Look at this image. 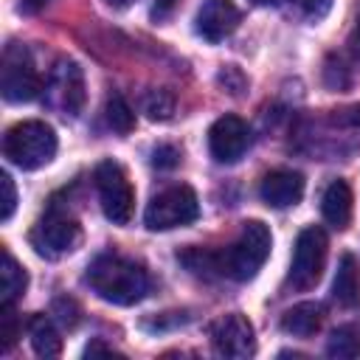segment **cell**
Instances as JSON below:
<instances>
[{
    "label": "cell",
    "mask_w": 360,
    "mask_h": 360,
    "mask_svg": "<svg viewBox=\"0 0 360 360\" xmlns=\"http://www.w3.org/2000/svg\"><path fill=\"white\" fill-rule=\"evenodd\" d=\"M326 233L318 225H309L298 233L295 250H292V264H290V284L295 290H309L321 281L323 264H326Z\"/></svg>",
    "instance_id": "obj_6"
},
{
    "label": "cell",
    "mask_w": 360,
    "mask_h": 360,
    "mask_svg": "<svg viewBox=\"0 0 360 360\" xmlns=\"http://www.w3.org/2000/svg\"><path fill=\"white\" fill-rule=\"evenodd\" d=\"M28 335H31V346L39 357H59L62 338H59V332L48 315H34L28 321Z\"/></svg>",
    "instance_id": "obj_17"
},
{
    "label": "cell",
    "mask_w": 360,
    "mask_h": 360,
    "mask_svg": "<svg viewBox=\"0 0 360 360\" xmlns=\"http://www.w3.org/2000/svg\"><path fill=\"white\" fill-rule=\"evenodd\" d=\"M93 180H96V191H98L104 217L112 225H127L132 219L135 191H132V183H129L124 166L115 160H101L93 172Z\"/></svg>",
    "instance_id": "obj_4"
},
{
    "label": "cell",
    "mask_w": 360,
    "mask_h": 360,
    "mask_svg": "<svg viewBox=\"0 0 360 360\" xmlns=\"http://www.w3.org/2000/svg\"><path fill=\"white\" fill-rule=\"evenodd\" d=\"M304 6H307V14L309 17H321L329 8V0H304Z\"/></svg>",
    "instance_id": "obj_28"
},
{
    "label": "cell",
    "mask_w": 360,
    "mask_h": 360,
    "mask_svg": "<svg viewBox=\"0 0 360 360\" xmlns=\"http://www.w3.org/2000/svg\"><path fill=\"white\" fill-rule=\"evenodd\" d=\"M177 3H180V0H155V3H152V17H155V20H166V17L177 8Z\"/></svg>",
    "instance_id": "obj_26"
},
{
    "label": "cell",
    "mask_w": 360,
    "mask_h": 360,
    "mask_svg": "<svg viewBox=\"0 0 360 360\" xmlns=\"http://www.w3.org/2000/svg\"><path fill=\"white\" fill-rule=\"evenodd\" d=\"M259 194L270 208H290L304 197V177L290 169H276L264 174Z\"/></svg>",
    "instance_id": "obj_13"
},
{
    "label": "cell",
    "mask_w": 360,
    "mask_h": 360,
    "mask_svg": "<svg viewBox=\"0 0 360 360\" xmlns=\"http://www.w3.org/2000/svg\"><path fill=\"white\" fill-rule=\"evenodd\" d=\"M352 188L346 180H332L321 197V214L329 225L335 228H346L352 219Z\"/></svg>",
    "instance_id": "obj_15"
},
{
    "label": "cell",
    "mask_w": 360,
    "mask_h": 360,
    "mask_svg": "<svg viewBox=\"0 0 360 360\" xmlns=\"http://www.w3.org/2000/svg\"><path fill=\"white\" fill-rule=\"evenodd\" d=\"M96 354H115L110 346H104L101 340H93L87 349H84V357H96Z\"/></svg>",
    "instance_id": "obj_29"
},
{
    "label": "cell",
    "mask_w": 360,
    "mask_h": 360,
    "mask_svg": "<svg viewBox=\"0 0 360 360\" xmlns=\"http://www.w3.org/2000/svg\"><path fill=\"white\" fill-rule=\"evenodd\" d=\"M84 281L90 284V290L101 301L118 304V307H132V304H138L149 292V276H146V270L138 262L124 259L118 253L96 256L87 264Z\"/></svg>",
    "instance_id": "obj_1"
},
{
    "label": "cell",
    "mask_w": 360,
    "mask_h": 360,
    "mask_svg": "<svg viewBox=\"0 0 360 360\" xmlns=\"http://www.w3.org/2000/svg\"><path fill=\"white\" fill-rule=\"evenodd\" d=\"M104 121H107V127H110L112 132L127 135V132H132V127H135V112H132V107L124 101V96L112 93V96L107 98V104H104Z\"/></svg>",
    "instance_id": "obj_20"
},
{
    "label": "cell",
    "mask_w": 360,
    "mask_h": 360,
    "mask_svg": "<svg viewBox=\"0 0 360 360\" xmlns=\"http://www.w3.org/2000/svg\"><path fill=\"white\" fill-rule=\"evenodd\" d=\"M3 155L17 169H39L56 155V132L45 121H20L3 138Z\"/></svg>",
    "instance_id": "obj_3"
},
{
    "label": "cell",
    "mask_w": 360,
    "mask_h": 360,
    "mask_svg": "<svg viewBox=\"0 0 360 360\" xmlns=\"http://www.w3.org/2000/svg\"><path fill=\"white\" fill-rule=\"evenodd\" d=\"M332 298L340 307H357L360 304V264L352 253H343L335 270L332 281Z\"/></svg>",
    "instance_id": "obj_14"
},
{
    "label": "cell",
    "mask_w": 360,
    "mask_h": 360,
    "mask_svg": "<svg viewBox=\"0 0 360 360\" xmlns=\"http://www.w3.org/2000/svg\"><path fill=\"white\" fill-rule=\"evenodd\" d=\"M239 25V8L231 0H205L197 11V34L208 42L231 37Z\"/></svg>",
    "instance_id": "obj_12"
},
{
    "label": "cell",
    "mask_w": 360,
    "mask_h": 360,
    "mask_svg": "<svg viewBox=\"0 0 360 360\" xmlns=\"http://www.w3.org/2000/svg\"><path fill=\"white\" fill-rule=\"evenodd\" d=\"M180 163V149L172 146V143H158L152 149V166L158 169H174Z\"/></svg>",
    "instance_id": "obj_24"
},
{
    "label": "cell",
    "mask_w": 360,
    "mask_h": 360,
    "mask_svg": "<svg viewBox=\"0 0 360 360\" xmlns=\"http://www.w3.org/2000/svg\"><path fill=\"white\" fill-rule=\"evenodd\" d=\"M0 188H3V202H0V219L8 222L14 208H17V188H14V180L8 172L0 174Z\"/></svg>",
    "instance_id": "obj_23"
},
{
    "label": "cell",
    "mask_w": 360,
    "mask_h": 360,
    "mask_svg": "<svg viewBox=\"0 0 360 360\" xmlns=\"http://www.w3.org/2000/svg\"><path fill=\"white\" fill-rule=\"evenodd\" d=\"M349 45H352L354 56H360V6H357V14H354V25H352V34H349Z\"/></svg>",
    "instance_id": "obj_27"
},
{
    "label": "cell",
    "mask_w": 360,
    "mask_h": 360,
    "mask_svg": "<svg viewBox=\"0 0 360 360\" xmlns=\"http://www.w3.org/2000/svg\"><path fill=\"white\" fill-rule=\"evenodd\" d=\"M51 0H20V6L25 8V11H39V8H45Z\"/></svg>",
    "instance_id": "obj_30"
},
{
    "label": "cell",
    "mask_w": 360,
    "mask_h": 360,
    "mask_svg": "<svg viewBox=\"0 0 360 360\" xmlns=\"http://www.w3.org/2000/svg\"><path fill=\"white\" fill-rule=\"evenodd\" d=\"M250 3H256V6H278L281 0H250Z\"/></svg>",
    "instance_id": "obj_31"
},
{
    "label": "cell",
    "mask_w": 360,
    "mask_h": 360,
    "mask_svg": "<svg viewBox=\"0 0 360 360\" xmlns=\"http://www.w3.org/2000/svg\"><path fill=\"white\" fill-rule=\"evenodd\" d=\"M107 3H110V6H118V8H121V6H129L132 0H107Z\"/></svg>",
    "instance_id": "obj_32"
},
{
    "label": "cell",
    "mask_w": 360,
    "mask_h": 360,
    "mask_svg": "<svg viewBox=\"0 0 360 360\" xmlns=\"http://www.w3.org/2000/svg\"><path fill=\"white\" fill-rule=\"evenodd\" d=\"M270 245H273V236H270V231H267L264 222H259V219L245 222L239 239H236L228 250L217 253L219 276H228V278H233V281H248V278H253V276L262 270V264L267 262Z\"/></svg>",
    "instance_id": "obj_2"
},
{
    "label": "cell",
    "mask_w": 360,
    "mask_h": 360,
    "mask_svg": "<svg viewBox=\"0 0 360 360\" xmlns=\"http://www.w3.org/2000/svg\"><path fill=\"white\" fill-rule=\"evenodd\" d=\"M20 335V326H17V315L11 312V304H3V312H0V349L8 352L14 346Z\"/></svg>",
    "instance_id": "obj_22"
},
{
    "label": "cell",
    "mask_w": 360,
    "mask_h": 360,
    "mask_svg": "<svg viewBox=\"0 0 360 360\" xmlns=\"http://www.w3.org/2000/svg\"><path fill=\"white\" fill-rule=\"evenodd\" d=\"M79 239H82L79 222L73 217H68L65 211H59V208H51L37 222V228L31 231V242H34L37 253H42L48 259H56V256H65V253L76 250Z\"/></svg>",
    "instance_id": "obj_9"
},
{
    "label": "cell",
    "mask_w": 360,
    "mask_h": 360,
    "mask_svg": "<svg viewBox=\"0 0 360 360\" xmlns=\"http://www.w3.org/2000/svg\"><path fill=\"white\" fill-rule=\"evenodd\" d=\"M211 343L217 349V354L222 357H233V360H242V357H250L256 352V338H253V326L245 315L233 312V315H225L219 318L214 326H211Z\"/></svg>",
    "instance_id": "obj_11"
},
{
    "label": "cell",
    "mask_w": 360,
    "mask_h": 360,
    "mask_svg": "<svg viewBox=\"0 0 360 360\" xmlns=\"http://www.w3.org/2000/svg\"><path fill=\"white\" fill-rule=\"evenodd\" d=\"M53 312H59V321H62L65 326H76V323H79V307H76L73 301H68V298H59V301L53 304Z\"/></svg>",
    "instance_id": "obj_25"
},
{
    "label": "cell",
    "mask_w": 360,
    "mask_h": 360,
    "mask_svg": "<svg viewBox=\"0 0 360 360\" xmlns=\"http://www.w3.org/2000/svg\"><path fill=\"white\" fill-rule=\"evenodd\" d=\"M200 217V202L194 188L188 186H172L160 194H155L143 211V222L149 231H169L191 225Z\"/></svg>",
    "instance_id": "obj_5"
},
{
    "label": "cell",
    "mask_w": 360,
    "mask_h": 360,
    "mask_svg": "<svg viewBox=\"0 0 360 360\" xmlns=\"http://www.w3.org/2000/svg\"><path fill=\"white\" fill-rule=\"evenodd\" d=\"M321 323H323V307L315 301H301L281 315V329L287 335H295V338L315 335L321 329Z\"/></svg>",
    "instance_id": "obj_16"
},
{
    "label": "cell",
    "mask_w": 360,
    "mask_h": 360,
    "mask_svg": "<svg viewBox=\"0 0 360 360\" xmlns=\"http://www.w3.org/2000/svg\"><path fill=\"white\" fill-rule=\"evenodd\" d=\"M45 101L62 115H79L84 107V76L73 59H59L45 84Z\"/></svg>",
    "instance_id": "obj_8"
},
{
    "label": "cell",
    "mask_w": 360,
    "mask_h": 360,
    "mask_svg": "<svg viewBox=\"0 0 360 360\" xmlns=\"http://www.w3.org/2000/svg\"><path fill=\"white\" fill-rule=\"evenodd\" d=\"M0 90L3 98L11 104H22V101H34L42 90L39 73L28 56L25 48H6L3 53V70H0Z\"/></svg>",
    "instance_id": "obj_7"
},
{
    "label": "cell",
    "mask_w": 360,
    "mask_h": 360,
    "mask_svg": "<svg viewBox=\"0 0 360 360\" xmlns=\"http://www.w3.org/2000/svg\"><path fill=\"white\" fill-rule=\"evenodd\" d=\"M326 354L338 360H352L360 354V332L354 326H338L326 340Z\"/></svg>",
    "instance_id": "obj_19"
},
{
    "label": "cell",
    "mask_w": 360,
    "mask_h": 360,
    "mask_svg": "<svg viewBox=\"0 0 360 360\" xmlns=\"http://www.w3.org/2000/svg\"><path fill=\"white\" fill-rule=\"evenodd\" d=\"M143 112H146L152 121H166V118L174 112V98H172V93H166V90H149L146 98H143Z\"/></svg>",
    "instance_id": "obj_21"
},
{
    "label": "cell",
    "mask_w": 360,
    "mask_h": 360,
    "mask_svg": "<svg viewBox=\"0 0 360 360\" xmlns=\"http://www.w3.org/2000/svg\"><path fill=\"white\" fill-rule=\"evenodd\" d=\"M28 287V276L22 270V264L8 253L3 250V264H0V298L3 304H14Z\"/></svg>",
    "instance_id": "obj_18"
},
{
    "label": "cell",
    "mask_w": 360,
    "mask_h": 360,
    "mask_svg": "<svg viewBox=\"0 0 360 360\" xmlns=\"http://www.w3.org/2000/svg\"><path fill=\"white\" fill-rule=\"evenodd\" d=\"M250 146V129L239 115H222L208 129V152L217 163H236Z\"/></svg>",
    "instance_id": "obj_10"
}]
</instances>
